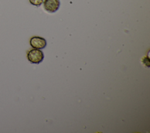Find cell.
Segmentation results:
<instances>
[{
  "label": "cell",
  "mask_w": 150,
  "mask_h": 133,
  "mask_svg": "<svg viewBox=\"0 0 150 133\" xmlns=\"http://www.w3.org/2000/svg\"><path fill=\"white\" fill-rule=\"evenodd\" d=\"M60 5V0H45L43 8L47 12L54 13L58 10Z\"/></svg>",
  "instance_id": "2"
},
{
  "label": "cell",
  "mask_w": 150,
  "mask_h": 133,
  "mask_svg": "<svg viewBox=\"0 0 150 133\" xmlns=\"http://www.w3.org/2000/svg\"><path fill=\"white\" fill-rule=\"evenodd\" d=\"M43 0H29L30 3L35 6H39L43 3Z\"/></svg>",
  "instance_id": "4"
},
{
  "label": "cell",
  "mask_w": 150,
  "mask_h": 133,
  "mask_svg": "<svg viewBox=\"0 0 150 133\" xmlns=\"http://www.w3.org/2000/svg\"><path fill=\"white\" fill-rule=\"evenodd\" d=\"M30 45L34 49H42L45 48L47 45L45 39L40 36H33L30 39Z\"/></svg>",
  "instance_id": "3"
},
{
  "label": "cell",
  "mask_w": 150,
  "mask_h": 133,
  "mask_svg": "<svg viewBox=\"0 0 150 133\" xmlns=\"http://www.w3.org/2000/svg\"><path fill=\"white\" fill-rule=\"evenodd\" d=\"M27 58L31 63L39 64L43 60L44 54L39 49H33L28 52Z\"/></svg>",
  "instance_id": "1"
}]
</instances>
